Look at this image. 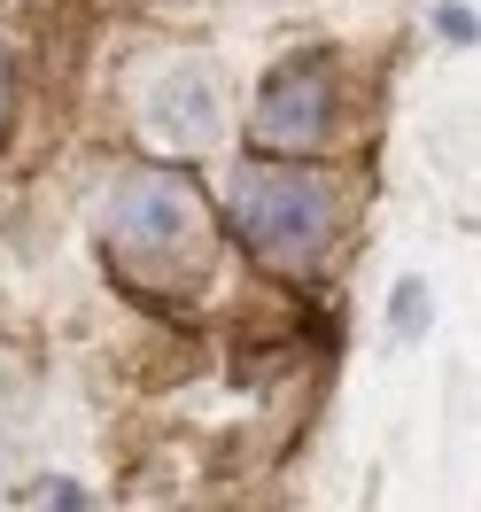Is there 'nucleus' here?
I'll list each match as a JSON object with an SVG mask.
<instances>
[{
	"mask_svg": "<svg viewBox=\"0 0 481 512\" xmlns=\"http://www.w3.org/2000/svg\"><path fill=\"white\" fill-rule=\"evenodd\" d=\"M427 311H435L427 280H419V272H404V280H396V295H388V334H396V342H419V334L435 326Z\"/></svg>",
	"mask_w": 481,
	"mask_h": 512,
	"instance_id": "5",
	"label": "nucleus"
},
{
	"mask_svg": "<svg viewBox=\"0 0 481 512\" xmlns=\"http://www.w3.org/2000/svg\"><path fill=\"white\" fill-rule=\"evenodd\" d=\"M32 497H39L47 512H94V497H86L70 474H39V481H32Z\"/></svg>",
	"mask_w": 481,
	"mask_h": 512,
	"instance_id": "6",
	"label": "nucleus"
},
{
	"mask_svg": "<svg viewBox=\"0 0 481 512\" xmlns=\"http://www.w3.org/2000/svg\"><path fill=\"white\" fill-rule=\"evenodd\" d=\"M257 148L264 156H311V148H326L334 140V70L319 63H288V70H272L264 78V94H257Z\"/></svg>",
	"mask_w": 481,
	"mask_h": 512,
	"instance_id": "3",
	"label": "nucleus"
},
{
	"mask_svg": "<svg viewBox=\"0 0 481 512\" xmlns=\"http://www.w3.org/2000/svg\"><path fill=\"white\" fill-rule=\"evenodd\" d=\"M140 125H148V140L171 148V156L210 148V140H218V70H210V63L156 70V86L140 94Z\"/></svg>",
	"mask_w": 481,
	"mask_h": 512,
	"instance_id": "4",
	"label": "nucleus"
},
{
	"mask_svg": "<svg viewBox=\"0 0 481 512\" xmlns=\"http://www.w3.org/2000/svg\"><path fill=\"white\" fill-rule=\"evenodd\" d=\"M435 32H443V39H466V47H474V39H481V16L466 8V0H443V8H435Z\"/></svg>",
	"mask_w": 481,
	"mask_h": 512,
	"instance_id": "7",
	"label": "nucleus"
},
{
	"mask_svg": "<svg viewBox=\"0 0 481 512\" xmlns=\"http://www.w3.org/2000/svg\"><path fill=\"white\" fill-rule=\"evenodd\" d=\"M0 132H8V63H0Z\"/></svg>",
	"mask_w": 481,
	"mask_h": 512,
	"instance_id": "8",
	"label": "nucleus"
},
{
	"mask_svg": "<svg viewBox=\"0 0 481 512\" xmlns=\"http://www.w3.org/2000/svg\"><path fill=\"white\" fill-rule=\"evenodd\" d=\"M225 225L272 272H319L334 233H342V187L319 179V171H303V163H288V156H257V163H241L233 187H225Z\"/></svg>",
	"mask_w": 481,
	"mask_h": 512,
	"instance_id": "1",
	"label": "nucleus"
},
{
	"mask_svg": "<svg viewBox=\"0 0 481 512\" xmlns=\"http://www.w3.org/2000/svg\"><path fill=\"white\" fill-rule=\"evenodd\" d=\"M202 241H210V218L179 171H148V179L117 187L109 218H101V249L117 264V280H132V288L148 272H156V288H187L202 272Z\"/></svg>",
	"mask_w": 481,
	"mask_h": 512,
	"instance_id": "2",
	"label": "nucleus"
}]
</instances>
